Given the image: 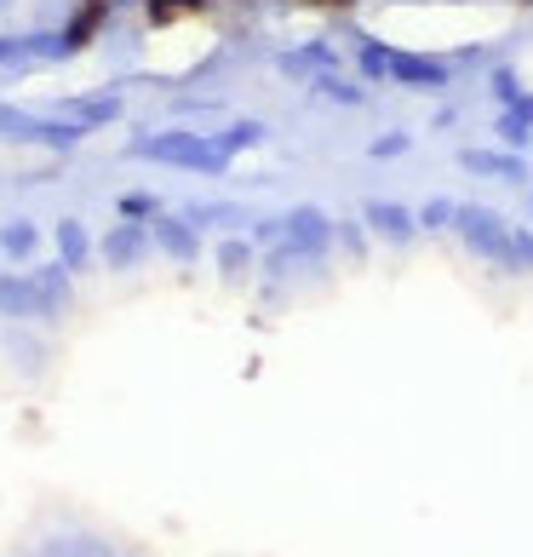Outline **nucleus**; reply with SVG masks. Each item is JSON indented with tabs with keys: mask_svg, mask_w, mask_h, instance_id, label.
<instances>
[{
	"mask_svg": "<svg viewBox=\"0 0 533 557\" xmlns=\"http://www.w3.org/2000/svg\"><path fill=\"white\" fill-rule=\"evenodd\" d=\"M132 155L143 162H173V167H195V173H224V155L218 144H207L201 132H155V138H138Z\"/></svg>",
	"mask_w": 533,
	"mask_h": 557,
	"instance_id": "1",
	"label": "nucleus"
},
{
	"mask_svg": "<svg viewBox=\"0 0 533 557\" xmlns=\"http://www.w3.org/2000/svg\"><path fill=\"white\" fill-rule=\"evenodd\" d=\"M0 138H17V144H47V150H75L87 127L80 122H35V115L0 104Z\"/></svg>",
	"mask_w": 533,
	"mask_h": 557,
	"instance_id": "2",
	"label": "nucleus"
},
{
	"mask_svg": "<svg viewBox=\"0 0 533 557\" xmlns=\"http://www.w3.org/2000/svg\"><path fill=\"white\" fill-rule=\"evenodd\" d=\"M454 230H459L477 253L510 265V236H505V218H499V213H487V207H459V213H454Z\"/></svg>",
	"mask_w": 533,
	"mask_h": 557,
	"instance_id": "3",
	"label": "nucleus"
},
{
	"mask_svg": "<svg viewBox=\"0 0 533 557\" xmlns=\"http://www.w3.org/2000/svg\"><path fill=\"white\" fill-rule=\"evenodd\" d=\"M281 225H287V242H293L299 253H321V248H327V236H333V230H327V218H321L316 207H299V213H287Z\"/></svg>",
	"mask_w": 533,
	"mask_h": 557,
	"instance_id": "4",
	"label": "nucleus"
},
{
	"mask_svg": "<svg viewBox=\"0 0 533 557\" xmlns=\"http://www.w3.org/2000/svg\"><path fill=\"white\" fill-rule=\"evenodd\" d=\"M391 75L402 87H447V64H436V58H414V52H391Z\"/></svg>",
	"mask_w": 533,
	"mask_h": 557,
	"instance_id": "5",
	"label": "nucleus"
},
{
	"mask_svg": "<svg viewBox=\"0 0 533 557\" xmlns=\"http://www.w3.org/2000/svg\"><path fill=\"white\" fill-rule=\"evenodd\" d=\"M143 248H150V236H143V225H115V230L104 236V258H110L115 270L138 265V258H143Z\"/></svg>",
	"mask_w": 533,
	"mask_h": 557,
	"instance_id": "6",
	"label": "nucleus"
},
{
	"mask_svg": "<svg viewBox=\"0 0 533 557\" xmlns=\"http://www.w3.org/2000/svg\"><path fill=\"white\" fill-rule=\"evenodd\" d=\"M35 293H40V316H58L69 305V265L58 258V265L35 270Z\"/></svg>",
	"mask_w": 533,
	"mask_h": 557,
	"instance_id": "7",
	"label": "nucleus"
},
{
	"mask_svg": "<svg viewBox=\"0 0 533 557\" xmlns=\"http://www.w3.org/2000/svg\"><path fill=\"white\" fill-rule=\"evenodd\" d=\"M0 316H40L35 276H0Z\"/></svg>",
	"mask_w": 533,
	"mask_h": 557,
	"instance_id": "8",
	"label": "nucleus"
},
{
	"mask_svg": "<svg viewBox=\"0 0 533 557\" xmlns=\"http://www.w3.org/2000/svg\"><path fill=\"white\" fill-rule=\"evenodd\" d=\"M367 225H373L379 236H396V242H402V236H414V230H419V218L407 213V207H391V202H373V207H367Z\"/></svg>",
	"mask_w": 533,
	"mask_h": 557,
	"instance_id": "9",
	"label": "nucleus"
},
{
	"mask_svg": "<svg viewBox=\"0 0 533 557\" xmlns=\"http://www.w3.org/2000/svg\"><path fill=\"white\" fill-rule=\"evenodd\" d=\"M155 242L167 248L173 258H195V230H190V218H155Z\"/></svg>",
	"mask_w": 533,
	"mask_h": 557,
	"instance_id": "10",
	"label": "nucleus"
},
{
	"mask_svg": "<svg viewBox=\"0 0 533 557\" xmlns=\"http://www.w3.org/2000/svg\"><path fill=\"white\" fill-rule=\"evenodd\" d=\"M120 115V98H69V122L80 127H104Z\"/></svg>",
	"mask_w": 533,
	"mask_h": 557,
	"instance_id": "11",
	"label": "nucleus"
},
{
	"mask_svg": "<svg viewBox=\"0 0 533 557\" xmlns=\"http://www.w3.org/2000/svg\"><path fill=\"white\" fill-rule=\"evenodd\" d=\"M87 253H92L87 230H80L75 218H64V225H58V258H64L69 270H80V265H87Z\"/></svg>",
	"mask_w": 533,
	"mask_h": 557,
	"instance_id": "12",
	"label": "nucleus"
},
{
	"mask_svg": "<svg viewBox=\"0 0 533 557\" xmlns=\"http://www.w3.org/2000/svg\"><path fill=\"white\" fill-rule=\"evenodd\" d=\"M470 173H499V178H522V162H510V155H487V150H470L465 155Z\"/></svg>",
	"mask_w": 533,
	"mask_h": 557,
	"instance_id": "13",
	"label": "nucleus"
},
{
	"mask_svg": "<svg viewBox=\"0 0 533 557\" xmlns=\"http://www.w3.org/2000/svg\"><path fill=\"white\" fill-rule=\"evenodd\" d=\"M35 242H40V236H35V225H24V218L0 230V248H7L12 258H29V253H35Z\"/></svg>",
	"mask_w": 533,
	"mask_h": 557,
	"instance_id": "14",
	"label": "nucleus"
},
{
	"mask_svg": "<svg viewBox=\"0 0 533 557\" xmlns=\"http://www.w3.org/2000/svg\"><path fill=\"white\" fill-rule=\"evenodd\" d=\"M258 138H264V127H258V122H241V127H230V132L218 138V150H224V155H236V150L258 144Z\"/></svg>",
	"mask_w": 533,
	"mask_h": 557,
	"instance_id": "15",
	"label": "nucleus"
},
{
	"mask_svg": "<svg viewBox=\"0 0 533 557\" xmlns=\"http://www.w3.org/2000/svg\"><path fill=\"white\" fill-rule=\"evenodd\" d=\"M207 0H150V17L155 24H173V17H183V12H201Z\"/></svg>",
	"mask_w": 533,
	"mask_h": 557,
	"instance_id": "16",
	"label": "nucleus"
},
{
	"mask_svg": "<svg viewBox=\"0 0 533 557\" xmlns=\"http://www.w3.org/2000/svg\"><path fill=\"white\" fill-rule=\"evenodd\" d=\"M29 64V41H17V35H0V69H17Z\"/></svg>",
	"mask_w": 533,
	"mask_h": 557,
	"instance_id": "17",
	"label": "nucleus"
},
{
	"mask_svg": "<svg viewBox=\"0 0 533 557\" xmlns=\"http://www.w3.org/2000/svg\"><path fill=\"white\" fill-rule=\"evenodd\" d=\"M454 213H459L454 202H430V207L419 213V225H424V230H447V225H454Z\"/></svg>",
	"mask_w": 533,
	"mask_h": 557,
	"instance_id": "18",
	"label": "nucleus"
},
{
	"mask_svg": "<svg viewBox=\"0 0 533 557\" xmlns=\"http://www.w3.org/2000/svg\"><path fill=\"white\" fill-rule=\"evenodd\" d=\"M248 258H253L248 242H224V248H218V265H224V270H248Z\"/></svg>",
	"mask_w": 533,
	"mask_h": 557,
	"instance_id": "19",
	"label": "nucleus"
},
{
	"mask_svg": "<svg viewBox=\"0 0 533 557\" xmlns=\"http://www.w3.org/2000/svg\"><path fill=\"white\" fill-rule=\"evenodd\" d=\"M327 98H339V104H361V87H344V81H321Z\"/></svg>",
	"mask_w": 533,
	"mask_h": 557,
	"instance_id": "20",
	"label": "nucleus"
},
{
	"mask_svg": "<svg viewBox=\"0 0 533 557\" xmlns=\"http://www.w3.org/2000/svg\"><path fill=\"white\" fill-rule=\"evenodd\" d=\"M361 64H367V75H384V69H391V52H384V47H367Z\"/></svg>",
	"mask_w": 533,
	"mask_h": 557,
	"instance_id": "21",
	"label": "nucleus"
},
{
	"mask_svg": "<svg viewBox=\"0 0 533 557\" xmlns=\"http://www.w3.org/2000/svg\"><path fill=\"white\" fill-rule=\"evenodd\" d=\"M510 265H533V236H510Z\"/></svg>",
	"mask_w": 533,
	"mask_h": 557,
	"instance_id": "22",
	"label": "nucleus"
},
{
	"mask_svg": "<svg viewBox=\"0 0 533 557\" xmlns=\"http://www.w3.org/2000/svg\"><path fill=\"white\" fill-rule=\"evenodd\" d=\"M120 213H127V218H143V213H155V202H150V195H127V202H120Z\"/></svg>",
	"mask_w": 533,
	"mask_h": 557,
	"instance_id": "23",
	"label": "nucleus"
},
{
	"mask_svg": "<svg viewBox=\"0 0 533 557\" xmlns=\"http://www.w3.org/2000/svg\"><path fill=\"white\" fill-rule=\"evenodd\" d=\"M407 150V138L396 132V138H379V144H373V155H402Z\"/></svg>",
	"mask_w": 533,
	"mask_h": 557,
	"instance_id": "24",
	"label": "nucleus"
},
{
	"mask_svg": "<svg viewBox=\"0 0 533 557\" xmlns=\"http://www.w3.org/2000/svg\"><path fill=\"white\" fill-rule=\"evenodd\" d=\"M0 7H7V0H0Z\"/></svg>",
	"mask_w": 533,
	"mask_h": 557,
	"instance_id": "25",
	"label": "nucleus"
}]
</instances>
